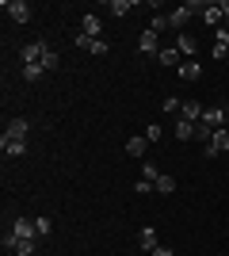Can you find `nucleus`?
I'll return each instance as SVG.
<instances>
[{"label": "nucleus", "mask_w": 229, "mask_h": 256, "mask_svg": "<svg viewBox=\"0 0 229 256\" xmlns=\"http://www.w3.org/2000/svg\"><path fill=\"white\" fill-rule=\"evenodd\" d=\"M42 54H46V42H42V38H34V42L19 46V62L23 65H42Z\"/></svg>", "instance_id": "obj_1"}, {"label": "nucleus", "mask_w": 229, "mask_h": 256, "mask_svg": "<svg viewBox=\"0 0 229 256\" xmlns=\"http://www.w3.org/2000/svg\"><path fill=\"white\" fill-rule=\"evenodd\" d=\"M226 118H229V107L226 104H210L207 111H203V122H207L210 130H222V126H226Z\"/></svg>", "instance_id": "obj_2"}, {"label": "nucleus", "mask_w": 229, "mask_h": 256, "mask_svg": "<svg viewBox=\"0 0 229 256\" xmlns=\"http://www.w3.org/2000/svg\"><path fill=\"white\" fill-rule=\"evenodd\" d=\"M226 150H229V130L222 126V130H214V138L203 146V153H207V157H222Z\"/></svg>", "instance_id": "obj_3"}, {"label": "nucleus", "mask_w": 229, "mask_h": 256, "mask_svg": "<svg viewBox=\"0 0 229 256\" xmlns=\"http://www.w3.org/2000/svg\"><path fill=\"white\" fill-rule=\"evenodd\" d=\"M4 12H8L11 23H27L31 20V4H27V0H4Z\"/></svg>", "instance_id": "obj_4"}, {"label": "nucleus", "mask_w": 229, "mask_h": 256, "mask_svg": "<svg viewBox=\"0 0 229 256\" xmlns=\"http://www.w3.org/2000/svg\"><path fill=\"white\" fill-rule=\"evenodd\" d=\"M187 20H191V8H187V4H180V8H172V12H168V31L184 34Z\"/></svg>", "instance_id": "obj_5"}, {"label": "nucleus", "mask_w": 229, "mask_h": 256, "mask_svg": "<svg viewBox=\"0 0 229 256\" xmlns=\"http://www.w3.org/2000/svg\"><path fill=\"white\" fill-rule=\"evenodd\" d=\"M138 50H142V54H149V58H157V54H161V34L145 27V31H142V38H138Z\"/></svg>", "instance_id": "obj_6"}, {"label": "nucleus", "mask_w": 229, "mask_h": 256, "mask_svg": "<svg viewBox=\"0 0 229 256\" xmlns=\"http://www.w3.org/2000/svg\"><path fill=\"white\" fill-rule=\"evenodd\" d=\"M11 234L19 237V241H34V237H38V230H34V218H15V222H11Z\"/></svg>", "instance_id": "obj_7"}, {"label": "nucleus", "mask_w": 229, "mask_h": 256, "mask_svg": "<svg viewBox=\"0 0 229 256\" xmlns=\"http://www.w3.org/2000/svg\"><path fill=\"white\" fill-rule=\"evenodd\" d=\"M176 50H180V54H184V58H187V62H195V50H199V38H195V34H176Z\"/></svg>", "instance_id": "obj_8"}, {"label": "nucleus", "mask_w": 229, "mask_h": 256, "mask_svg": "<svg viewBox=\"0 0 229 256\" xmlns=\"http://www.w3.org/2000/svg\"><path fill=\"white\" fill-rule=\"evenodd\" d=\"M27 130H31V122L23 115H15V118H8V126H4V138H27Z\"/></svg>", "instance_id": "obj_9"}, {"label": "nucleus", "mask_w": 229, "mask_h": 256, "mask_svg": "<svg viewBox=\"0 0 229 256\" xmlns=\"http://www.w3.org/2000/svg\"><path fill=\"white\" fill-rule=\"evenodd\" d=\"M203 111H207L203 104H195V100H184V107H180V118H184V122H203Z\"/></svg>", "instance_id": "obj_10"}, {"label": "nucleus", "mask_w": 229, "mask_h": 256, "mask_svg": "<svg viewBox=\"0 0 229 256\" xmlns=\"http://www.w3.org/2000/svg\"><path fill=\"white\" fill-rule=\"evenodd\" d=\"M80 34H88V38H103V20H99V16H84V20H80Z\"/></svg>", "instance_id": "obj_11"}, {"label": "nucleus", "mask_w": 229, "mask_h": 256, "mask_svg": "<svg viewBox=\"0 0 229 256\" xmlns=\"http://www.w3.org/2000/svg\"><path fill=\"white\" fill-rule=\"evenodd\" d=\"M0 150H4V157H23L27 153V138H0Z\"/></svg>", "instance_id": "obj_12"}, {"label": "nucleus", "mask_w": 229, "mask_h": 256, "mask_svg": "<svg viewBox=\"0 0 229 256\" xmlns=\"http://www.w3.org/2000/svg\"><path fill=\"white\" fill-rule=\"evenodd\" d=\"M157 245H161V241H157V230H153V226H142V230H138V248H145V252L153 256Z\"/></svg>", "instance_id": "obj_13"}, {"label": "nucleus", "mask_w": 229, "mask_h": 256, "mask_svg": "<svg viewBox=\"0 0 229 256\" xmlns=\"http://www.w3.org/2000/svg\"><path fill=\"white\" fill-rule=\"evenodd\" d=\"M210 54H214V58H229V31L226 27H218V34H214V46H210Z\"/></svg>", "instance_id": "obj_14"}, {"label": "nucleus", "mask_w": 229, "mask_h": 256, "mask_svg": "<svg viewBox=\"0 0 229 256\" xmlns=\"http://www.w3.org/2000/svg\"><path fill=\"white\" fill-rule=\"evenodd\" d=\"M157 58H161V65H168V69H180V65H184V54L176 50V46H161Z\"/></svg>", "instance_id": "obj_15"}, {"label": "nucleus", "mask_w": 229, "mask_h": 256, "mask_svg": "<svg viewBox=\"0 0 229 256\" xmlns=\"http://www.w3.org/2000/svg\"><path fill=\"white\" fill-rule=\"evenodd\" d=\"M145 150H149V138H145V134H130L126 153H130V157H145Z\"/></svg>", "instance_id": "obj_16"}, {"label": "nucleus", "mask_w": 229, "mask_h": 256, "mask_svg": "<svg viewBox=\"0 0 229 256\" xmlns=\"http://www.w3.org/2000/svg\"><path fill=\"white\" fill-rule=\"evenodd\" d=\"M153 192H157V195H172V192H176V176H168V172H161V176L153 180Z\"/></svg>", "instance_id": "obj_17"}, {"label": "nucleus", "mask_w": 229, "mask_h": 256, "mask_svg": "<svg viewBox=\"0 0 229 256\" xmlns=\"http://www.w3.org/2000/svg\"><path fill=\"white\" fill-rule=\"evenodd\" d=\"M176 73H180V80H187V84H191V80H199V76H203V69H199V62H184Z\"/></svg>", "instance_id": "obj_18"}, {"label": "nucleus", "mask_w": 229, "mask_h": 256, "mask_svg": "<svg viewBox=\"0 0 229 256\" xmlns=\"http://www.w3.org/2000/svg\"><path fill=\"white\" fill-rule=\"evenodd\" d=\"M57 65H61V54H57V50H54V46L46 42V54H42V69H46V73H54Z\"/></svg>", "instance_id": "obj_19"}, {"label": "nucleus", "mask_w": 229, "mask_h": 256, "mask_svg": "<svg viewBox=\"0 0 229 256\" xmlns=\"http://www.w3.org/2000/svg\"><path fill=\"white\" fill-rule=\"evenodd\" d=\"M203 20H207L210 27H222V23H226V16H222V4H207V12H203Z\"/></svg>", "instance_id": "obj_20"}, {"label": "nucleus", "mask_w": 229, "mask_h": 256, "mask_svg": "<svg viewBox=\"0 0 229 256\" xmlns=\"http://www.w3.org/2000/svg\"><path fill=\"white\" fill-rule=\"evenodd\" d=\"M176 138H180V142H191V138H195V122H184V118H176Z\"/></svg>", "instance_id": "obj_21"}, {"label": "nucleus", "mask_w": 229, "mask_h": 256, "mask_svg": "<svg viewBox=\"0 0 229 256\" xmlns=\"http://www.w3.org/2000/svg\"><path fill=\"white\" fill-rule=\"evenodd\" d=\"M107 12H111V16H130V12H134V4H130V0H111V4H107Z\"/></svg>", "instance_id": "obj_22"}, {"label": "nucleus", "mask_w": 229, "mask_h": 256, "mask_svg": "<svg viewBox=\"0 0 229 256\" xmlns=\"http://www.w3.org/2000/svg\"><path fill=\"white\" fill-rule=\"evenodd\" d=\"M42 76H46L42 65H23V80H42Z\"/></svg>", "instance_id": "obj_23"}, {"label": "nucleus", "mask_w": 229, "mask_h": 256, "mask_svg": "<svg viewBox=\"0 0 229 256\" xmlns=\"http://www.w3.org/2000/svg\"><path fill=\"white\" fill-rule=\"evenodd\" d=\"M180 107H184V100H176V96H168L161 104V111H168V115H180Z\"/></svg>", "instance_id": "obj_24"}, {"label": "nucleus", "mask_w": 229, "mask_h": 256, "mask_svg": "<svg viewBox=\"0 0 229 256\" xmlns=\"http://www.w3.org/2000/svg\"><path fill=\"white\" fill-rule=\"evenodd\" d=\"M34 230H38V237H50L54 222H50V218H34Z\"/></svg>", "instance_id": "obj_25"}, {"label": "nucleus", "mask_w": 229, "mask_h": 256, "mask_svg": "<svg viewBox=\"0 0 229 256\" xmlns=\"http://www.w3.org/2000/svg\"><path fill=\"white\" fill-rule=\"evenodd\" d=\"M142 176H145V180H157V176H161V168H157L153 160H142Z\"/></svg>", "instance_id": "obj_26"}, {"label": "nucleus", "mask_w": 229, "mask_h": 256, "mask_svg": "<svg viewBox=\"0 0 229 256\" xmlns=\"http://www.w3.org/2000/svg\"><path fill=\"white\" fill-rule=\"evenodd\" d=\"M149 31H168V16H153V23H149Z\"/></svg>", "instance_id": "obj_27"}, {"label": "nucleus", "mask_w": 229, "mask_h": 256, "mask_svg": "<svg viewBox=\"0 0 229 256\" xmlns=\"http://www.w3.org/2000/svg\"><path fill=\"white\" fill-rule=\"evenodd\" d=\"M107 50H111V46L103 42V38H96V42L88 46V54H96V58H103V54H107Z\"/></svg>", "instance_id": "obj_28"}, {"label": "nucleus", "mask_w": 229, "mask_h": 256, "mask_svg": "<svg viewBox=\"0 0 229 256\" xmlns=\"http://www.w3.org/2000/svg\"><path fill=\"white\" fill-rule=\"evenodd\" d=\"M134 192H138V195H149L153 192V180H145V176H142V180L134 184Z\"/></svg>", "instance_id": "obj_29"}, {"label": "nucleus", "mask_w": 229, "mask_h": 256, "mask_svg": "<svg viewBox=\"0 0 229 256\" xmlns=\"http://www.w3.org/2000/svg\"><path fill=\"white\" fill-rule=\"evenodd\" d=\"M161 134H164V130H161V126H157V122H153V126H149V130H145V138H149V146H153V142H161Z\"/></svg>", "instance_id": "obj_30"}, {"label": "nucleus", "mask_w": 229, "mask_h": 256, "mask_svg": "<svg viewBox=\"0 0 229 256\" xmlns=\"http://www.w3.org/2000/svg\"><path fill=\"white\" fill-rule=\"evenodd\" d=\"M73 42H76V46H80V50H88V46L96 42V38H88V34H80V31H76V38H73Z\"/></svg>", "instance_id": "obj_31"}, {"label": "nucleus", "mask_w": 229, "mask_h": 256, "mask_svg": "<svg viewBox=\"0 0 229 256\" xmlns=\"http://www.w3.org/2000/svg\"><path fill=\"white\" fill-rule=\"evenodd\" d=\"M153 256H172V248H168V245H157V248H153Z\"/></svg>", "instance_id": "obj_32"}, {"label": "nucleus", "mask_w": 229, "mask_h": 256, "mask_svg": "<svg viewBox=\"0 0 229 256\" xmlns=\"http://www.w3.org/2000/svg\"><path fill=\"white\" fill-rule=\"evenodd\" d=\"M222 16H226V20H229V0H222Z\"/></svg>", "instance_id": "obj_33"}, {"label": "nucleus", "mask_w": 229, "mask_h": 256, "mask_svg": "<svg viewBox=\"0 0 229 256\" xmlns=\"http://www.w3.org/2000/svg\"><path fill=\"white\" fill-rule=\"evenodd\" d=\"M38 256H42V252H38Z\"/></svg>", "instance_id": "obj_34"}]
</instances>
